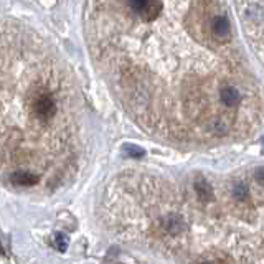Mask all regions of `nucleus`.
<instances>
[{"mask_svg": "<svg viewBox=\"0 0 264 264\" xmlns=\"http://www.w3.org/2000/svg\"><path fill=\"white\" fill-rule=\"evenodd\" d=\"M3 155L22 146L61 152L78 126V91L58 51L28 25H2Z\"/></svg>", "mask_w": 264, "mask_h": 264, "instance_id": "nucleus-2", "label": "nucleus"}, {"mask_svg": "<svg viewBox=\"0 0 264 264\" xmlns=\"http://www.w3.org/2000/svg\"><path fill=\"white\" fill-rule=\"evenodd\" d=\"M196 193H198V196L203 201H206L211 196V187L208 185V182L205 179H200L196 182Z\"/></svg>", "mask_w": 264, "mask_h": 264, "instance_id": "nucleus-3", "label": "nucleus"}, {"mask_svg": "<svg viewBox=\"0 0 264 264\" xmlns=\"http://www.w3.org/2000/svg\"><path fill=\"white\" fill-rule=\"evenodd\" d=\"M131 151H129V155H132V157H142L144 155V152L142 151H137L139 147H129Z\"/></svg>", "mask_w": 264, "mask_h": 264, "instance_id": "nucleus-6", "label": "nucleus"}, {"mask_svg": "<svg viewBox=\"0 0 264 264\" xmlns=\"http://www.w3.org/2000/svg\"><path fill=\"white\" fill-rule=\"evenodd\" d=\"M248 195H249V190H248V187L246 185H243V184H239L238 187H234V196H236L238 200H246L248 198Z\"/></svg>", "mask_w": 264, "mask_h": 264, "instance_id": "nucleus-4", "label": "nucleus"}, {"mask_svg": "<svg viewBox=\"0 0 264 264\" xmlns=\"http://www.w3.org/2000/svg\"><path fill=\"white\" fill-rule=\"evenodd\" d=\"M91 58L121 106L155 137H246L264 116L228 0H86Z\"/></svg>", "mask_w": 264, "mask_h": 264, "instance_id": "nucleus-1", "label": "nucleus"}, {"mask_svg": "<svg viewBox=\"0 0 264 264\" xmlns=\"http://www.w3.org/2000/svg\"><path fill=\"white\" fill-rule=\"evenodd\" d=\"M56 241H55V244H56V246H58V249H60V251L61 253H63V251H66V246H68V243H66V241H68V239H66V236H65V234H61V233H58V234H56Z\"/></svg>", "mask_w": 264, "mask_h": 264, "instance_id": "nucleus-5", "label": "nucleus"}]
</instances>
